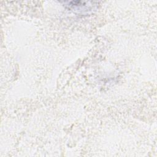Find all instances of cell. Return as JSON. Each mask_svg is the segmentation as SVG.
<instances>
[{"mask_svg":"<svg viewBox=\"0 0 157 157\" xmlns=\"http://www.w3.org/2000/svg\"><path fill=\"white\" fill-rule=\"evenodd\" d=\"M87 2L82 1H72L68 2V4L67 6L69 9L74 11L77 10L78 12H83V11H88V10H90L92 9V4L88 6L86 4Z\"/></svg>","mask_w":157,"mask_h":157,"instance_id":"obj_1","label":"cell"}]
</instances>
